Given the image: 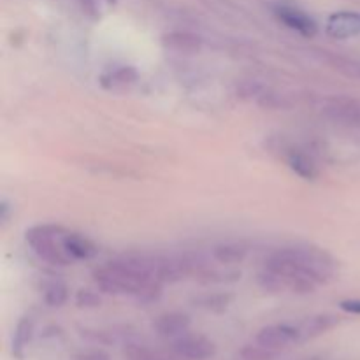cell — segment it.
Wrapping results in <instances>:
<instances>
[{
  "instance_id": "1",
  "label": "cell",
  "mask_w": 360,
  "mask_h": 360,
  "mask_svg": "<svg viewBox=\"0 0 360 360\" xmlns=\"http://www.w3.org/2000/svg\"><path fill=\"white\" fill-rule=\"evenodd\" d=\"M97 288L109 295H130L141 302H153L162 295V285L151 273L150 257H123L94 271Z\"/></svg>"
},
{
  "instance_id": "2",
  "label": "cell",
  "mask_w": 360,
  "mask_h": 360,
  "mask_svg": "<svg viewBox=\"0 0 360 360\" xmlns=\"http://www.w3.org/2000/svg\"><path fill=\"white\" fill-rule=\"evenodd\" d=\"M264 267L287 276L313 281L315 285H323L334 278L338 262L323 248L304 245L276 250L267 257Z\"/></svg>"
},
{
  "instance_id": "3",
  "label": "cell",
  "mask_w": 360,
  "mask_h": 360,
  "mask_svg": "<svg viewBox=\"0 0 360 360\" xmlns=\"http://www.w3.org/2000/svg\"><path fill=\"white\" fill-rule=\"evenodd\" d=\"M65 234L67 229L60 227V225L44 224L28 229L25 232V239L39 260L51 264V266H69L72 264V260L63 248Z\"/></svg>"
},
{
  "instance_id": "4",
  "label": "cell",
  "mask_w": 360,
  "mask_h": 360,
  "mask_svg": "<svg viewBox=\"0 0 360 360\" xmlns=\"http://www.w3.org/2000/svg\"><path fill=\"white\" fill-rule=\"evenodd\" d=\"M172 352L183 360H210L217 355V345L202 334H183L172 340Z\"/></svg>"
},
{
  "instance_id": "5",
  "label": "cell",
  "mask_w": 360,
  "mask_h": 360,
  "mask_svg": "<svg viewBox=\"0 0 360 360\" xmlns=\"http://www.w3.org/2000/svg\"><path fill=\"white\" fill-rule=\"evenodd\" d=\"M273 13L280 23H283L290 30L297 32L302 37L311 39L319 34V25H316V21L308 13L299 9V7L288 6V4H278V6L273 7Z\"/></svg>"
},
{
  "instance_id": "6",
  "label": "cell",
  "mask_w": 360,
  "mask_h": 360,
  "mask_svg": "<svg viewBox=\"0 0 360 360\" xmlns=\"http://www.w3.org/2000/svg\"><path fill=\"white\" fill-rule=\"evenodd\" d=\"M322 115L327 120L348 129H360V102L348 97H334L323 105Z\"/></svg>"
},
{
  "instance_id": "7",
  "label": "cell",
  "mask_w": 360,
  "mask_h": 360,
  "mask_svg": "<svg viewBox=\"0 0 360 360\" xmlns=\"http://www.w3.org/2000/svg\"><path fill=\"white\" fill-rule=\"evenodd\" d=\"M255 341L264 345V347L281 352L290 347V345L301 343V334H299L297 326H290V323H273V326L262 327L257 333Z\"/></svg>"
},
{
  "instance_id": "8",
  "label": "cell",
  "mask_w": 360,
  "mask_h": 360,
  "mask_svg": "<svg viewBox=\"0 0 360 360\" xmlns=\"http://www.w3.org/2000/svg\"><path fill=\"white\" fill-rule=\"evenodd\" d=\"M326 34L338 41L357 37L360 35V13L340 11V13L330 14L326 23Z\"/></svg>"
},
{
  "instance_id": "9",
  "label": "cell",
  "mask_w": 360,
  "mask_h": 360,
  "mask_svg": "<svg viewBox=\"0 0 360 360\" xmlns=\"http://www.w3.org/2000/svg\"><path fill=\"white\" fill-rule=\"evenodd\" d=\"M190 323H192V320H190V316L186 315V313L169 311L155 319L153 329L160 338H165V340H176V338L188 333Z\"/></svg>"
},
{
  "instance_id": "10",
  "label": "cell",
  "mask_w": 360,
  "mask_h": 360,
  "mask_svg": "<svg viewBox=\"0 0 360 360\" xmlns=\"http://www.w3.org/2000/svg\"><path fill=\"white\" fill-rule=\"evenodd\" d=\"M283 157L290 171L295 172L299 178L306 179V181H315L320 176L319 164H316L311 155L304 153L301 150H295V148H288V150H285Z\"/></svg>"
},
{
  "instance_id": "11",
  "label": "cell",
  "mask_w": 360,
  "mask_h": 360,
  "mask_svg": "<svg viewBox=\"0 0 360 360\" xmlns=\"http://www.w3.org/2000/svg\"><path fill=\"white\" fill-rule=\"evenodd\" d=\"M162 46L169 51L183 53V55H195L202 49V39L192 32L174 30L162 35Z\"/></svg>"
},
{
  "instance_id": "12",
  "label": "cell",
  "mask_w": 360,
  "mask_h": 360,
  "mask_svg": "<svg viewBox=\"0 0 360 360\" xmlns=\"http://www.w3.org/2000/svg\"><path fill=\"white\" fill-rule=\"evenodd\" d=\"M338 323H340V316L333 315V313H320V315H313L309 319L302 320L301 323H297L301 343L329 333L334 327H338Z\"/></svg>"
},
{
  "instance_id": "13",
  "label": "cell",
  "mask_w": 360,
  "mask_h": 360,
  "mask_svg": "<svg viewBox=\"0 0 360 360\" xmlns=\"http://www.w3.org/2000/svg\"><path fill=\"white\" fill-rule=\"evenodd\" d=\"M63 248H65L67 255L70 257L72 262H77V260H91L98 253L97 245L90 238L70 231H67L65 238H63Z\"/></svg>"
},
{
  "instance_id": "14",
  "label": "cell",
  "mask_w": 360,
  "mask_h": 360,
  "mask_svg": "<svg viewBox=\"0 0 360 360\" xmlns=\"http://www.w3.org/2000/svg\"><path fill=\"white\" fill-rule=\"evenodd\" d=\"M137 77H139V72H137L136 67L120 65L102 72L98 77V83L104 90H122V88L132 86Z\"/></svg>"
},
{
  "instance_id": "15",
  "label": "cell",
  "mask_w": 360,
  "mask_h": 360,
  "mask_svg": "<svg viewBox=\"0 0 360 360\" xmlns=\"http://www.w3.org/2000/svg\"><path fill=\"white\" fill-rule=\"evenodd\" d=\"M35 333V322L32 316H21L20 322L16 323V329H14L13 341H11V354L14 359L23 360L27 355L28 347H30L32 340H34Z\"/></svg>"
},
{
  "instance_id": "16",
  "label": "cell",
  "mask_w": 360,
  "mask_h": 360,
  "mask_svg": "<svg viewBox=\"0 0 360 360\" xmlns=\"http://www.w3.org/2000/svg\"><path fill=\"white\" fill-rule=\"evenodd\" d=\"M211 255L220 266H236L245 262L248 257V246L243 243H220L211 250Z\"/></svg>"
},
{
  "instance_id": "17",
  "label": "cell",
  "mask_w": 360,
  "mask_h": 360,
  "mask_svg": "<svg viewBox=\"0 0 360 360\" xmlns=\"http://www.w3.org/2000/svg\"><path fill=\"white\" fill-rule=\"evenodd\" d=\"M42 299L49 308H62L69 299V288L62 280L46 281L42 287Z\"/></svg>"
},
{
  "instance_id": "18",
  "label": "cell",
  "mask_w": 360,
  "mask_h": 360,
  "mask_svg": "<svg viewBox=\"0 0 360 360\" xmlns=\"http://www.w3.org/2000/svg\"><path fill=\"white\" fill-rule=\"evenodd\" d=\"M232 302V295L225 294V292H218V294H207L202 297L195 299V304L200 309H206L211 313H224Z\"/></svg>"
},
{
  "instance_id": "19",
  "label": "cell",
  "mask_w": 360,
  "mask_h": 360,
  "mask_svg": "<svg viewBox=\"0 0 360 360\" xmlns=\"http://www.w3.org/2000/svg\"><path fill=\"white\" fill-rule=\"evenodd\" d=\"M255 104H259L262 109H288L292 105V102L285 95L264 86L259 97L255 98Z\"/></svg>"
},
{
  "instance_id": "20",
  "label": "cell",
  "mask_w": 360,
  "mask_h": 360,
  "mask_svg": "<svg viewBox=\"0 0 360 360\" xmlns=\"http://www.w3.org/2000/svg\"><path fill=\"white\" fill-rule=\"evenodd\" d=\"M280 352L267 348L260 343H250L239 350V359L241 360H276Z\"/></svg>"
},
{
  "instance_id": "21",
  "label": "cell",
  "mask_w": 360,
  "mask_h": 360,
  "mask_svg": "<svg viewBox=\"0 0 360 360\" xmlns=\"http://www.w3.org/2000/svg\"><path fill=\"white\" fill-rule=\"evenodd\" d=\"M123 354H125L127 360H160L150 348L137 343H127Z\"/></svg>"
},
{
  "instance_id": "22",
  "label": "cell",
  "mask_w": 360,
  "mask_h": 360,
  "mask_svg": "<svg viewBox=\"0 0 360 360\" xmlns=\"http://www.w3.org/2000/svg\"><path fill=\"white\" fill-rule=\"evenodd\" d=\"M102 304V299L97 292L88 290V288H81L79 292L76 294V306L77 308L83 309H91V308H98Z\"/></svg>"
},
{
  "instance_id": "23",
  "label": "cell",
  "mask_w": 360,
  "mask_h": 360,
  "mask_svg": "<svg viewBox=\"0 0 360 360\" xmlns=\"http://www.w3.org/2000/svg\"><path fill=\"white\" fill-rule=\"evenodd\" d=\"M74 360H111L109 354L101 348H90V350H81L74 355Z\"/></svg>"
},
{
  "instance_id": "24",
  "label": "cell",
  "mask_w": 360,
  "mask_h": 360,
  "mask_svg": "<svg viewBox=\"0 0 360 360\" xmlns=\"http://www.w3.org/2000/svg\"><path fill=\"white\" fill-rule=\"evenodd\" d=\"M77 2H79L83 13L86 14V16H90L91 20H97V18L101 16V9H98L97 0H77Z\"/></svg>"
},
{
  "instance_id": "25",
  "label": "cell",
  "mask_w": 360,
  "mask_h": 360,
  "mask_svg": "<svg viewBox=\"0 0 360 360\" xmlns=\"http://www.w3.org/2000/svg\"><path fill=\"white\" fill-rule=\"evenodd\" d=\"M340 308L352 315H360V299H347L340 302Z\"/></svg>"
},
{
  "instance_id": "26",
  "label": "cell",
  "mask_w": 360,
  "mask_h": 360,
  "mask_svg": "<svg viewBox=\"0 0 360 360\" xmlns=\"http://www.w3.org/2000/svg\"><path fill=\"white\" fill-rule=\"evenodd\" d=\"M9 213H11L9 202H7V199H2V202H0V220H2V224H7V220H9Z\"/></svg>"
}]
</instances>
